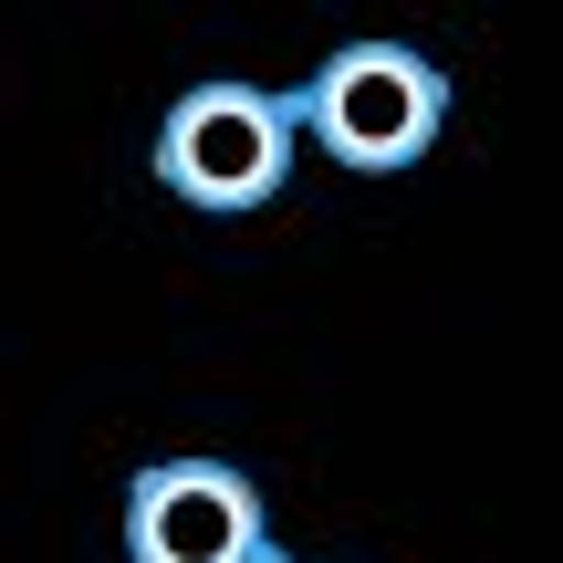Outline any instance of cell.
<instances>
[{
	"label": "cell",
	"mask_w": 563,
	"mask_h": 563,
	"mask_svg": "<svg viewBox=\"0 0 563 563\" xmlns=\"http://www.w3.org/2000/svg\"><path fill=\"white\" fill-rule=\"evenodd\" d=\"M302 136L323 146L334 167L355 178H397L439 146V115H449V74L418 53V42H344V53L313 63V84L292 95Z\"/></svg>",
	"instance_id": "6da1fadb"
},
{
	"label": "cell",
	"mask_w": 563,
	"mask_h": 563,
	"mask_svg": "<svg viewBox=\"0 0 563 563\" xmlns=\"http://www.w3.org/2000/svg\"><path fill=\"white\" fill-rule=\"evenodd\" d=\"M302 115L292 95H262V84H199V95L167 104L157 125V178L178 188L188 209H262L292 178Z\"/></svg>",
	"instance_id": "7a4b0ae2"
},
{
	"label": "cell",
	"mask_w": 563,
	"mask_h": 563,
	"mask_svg": "<svg viewBox=\"0 0 563 563\" xmlns=\"http://www.w3.org/2000/svg\"><path fill=\"white\" fill-rule=\"evenodd\" d=\"M125 563H282L262 490L230 460H157L125 490Z\"/></svg>",
	"instance_id": "3957f363"
}]
</instances>
